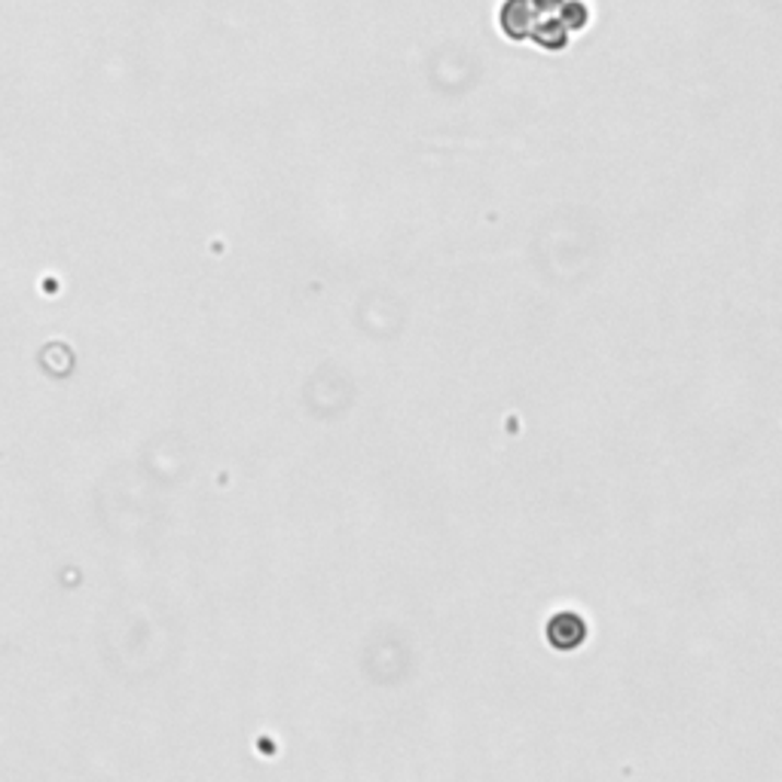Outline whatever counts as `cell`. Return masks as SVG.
Segmentation results:
<instances>
[{"instance_id":"cell-1","label":"cell","mask_w":782,"mask_h":782,"mask_svg":"<svg viewBox=\"0 0 782 782\" xmlns=\"http://www.w3.org/2000/svg\"><path fill=\"white\" fill-rule=\"evenodd\" d=\"M545 639L557 651H575L587 642V623L577 611H557L547 620Z\"/></svg>"}]
</instances>
